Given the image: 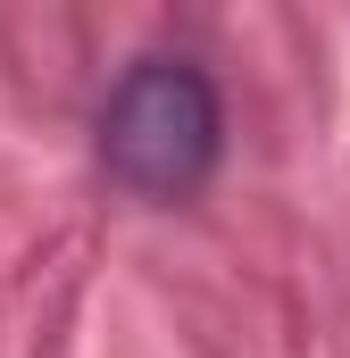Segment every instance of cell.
Here are the masks:
<instances>
[{
  "label": "cell",
  "mask_w": 350,
  "mask_h": 358,
  "mask_svg": "<svg viewBox=\"0 0 350 358\" xmlns=\"http://www.w3.org/2000/svg\"><path fill=\"white\" fill-rule=\"evenodd\" d=\"M217 150H225V108L192 59H134L100 100V167L142 200H192Z\"/></svg>",
  "instance_id": "cell-1"
}]
</instances>
